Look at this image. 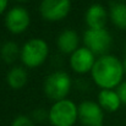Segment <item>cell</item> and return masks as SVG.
<instances>
[{
	"instance_id": "cell-1",
	"label": "cell",
	"mask_w": 126,
	"mask_h": 126,
	"mask_svg": "<svg viewBox=\"0 0 126 126\" xmlns=\"http://www.w3.org/2000/svg\"><path fill=\"white\" fill-rule=\"evenodd\" d=\"M125 69L124 64L114 55L99 56L92 69V77L95 84L103 89H113L121 83Z\"/></svg>"
},
{
	"instance_id": "cell-2",
	"label": "cell",
	"mask_w": 126,
	"mask_h": 126,
	"mask_svg": "<svg viewBox=\"0 0 126 126\" xmlns=\"http://www.w3.org/2000/svg\"><path fill=\"white\" fill-rule=\"evenodd\" d=\"M79 119V107L69 100L55 102L49 110V121L53 126H72Z\"/></svg>"
},
{
	"instance_id": "cell-3",
	"label": "cell",
	"mask_w": 126,
	"mask_h": 126,
	"mask_svg": "<svg viewBox=\"0 0 126 126\" xmlns=\"http://www.w3.org/2000/svg\"><path fill=\"white\" fill-rule=\"evenodd\" d=\"M48 44L44 39L33 38L23 44L21 49V60L27 67H37L42 65L48 56Z\"/></svg>"
},
{
	"instance_id": "cell-4",
	"label": "cell",
	"mask_w": 126,
	"mask_h": 126,
	"mask_svg": "<svg viewBox=\"0 0 126 126\" xmlns=\"http://www.w3.org/2000/svg\"><path fill=\"white\" fill-rule=\"evenodd\" d=\"M71 88V79L66 72L56 71L50 74L44 82V92L51 100H64Z\"/></svg>"
},
{
	"instance_id": "cell-5",
	"label": "cell",
	"mask_w": 126,
	"mask_h": 126,
	"mask_svg": "<svg viewBox=\"0 0 126 126\" xmlns=\"http://www.w3.org/2000/svg\"><path fill=\"white\" fill-rule=\"evenodd\" d=\"M83 42L86 48H88L94 55H105L111 45V36L105 28L92 30L88 28L83 34Z\"/></svg>"
},
{
	"instance_id": "cell-6",
	"label": "cell",
	"mask_w": 126,
	"mask_h": 126,
	"mask_svg": "<svg viewBox=\"0 0 126 126\" xmlns=\"http://www.w3.org/2000/svg\"><path fill=\"white\" fill-rule=\"evenodd\" d=\"M79 120L83 126H103V108L95 102H82L79 105Z\"/></svg>"
},
{
	"instance_id": "cell-7",
	"label": "cell",
	"mask_w": 126,
	"mask_h": 126,
	"mask_svg": "<svg viewBox=\"0 0 126 126\" xmlns=\"http://www.w3.org/2000/svg\"><path fill=\"white\" fill-rule=\"evenodd\" d=\"M70 9V0H42L39 11L48 21H60L67 16Z\"/></svg>"
},
{
	"instance_id": "cell-8",
	"label": "cell",
	"mask_w": 126,
	"mask_h": 126,
	"mask_svg": "<svg viewBox=\"0 0 126 126\" xmlns=\"http://www.w3.org/2000/svg\"><path fill=\"white\" fill-rule=\"evenodd\" d=\"M30 14L22 6H15L10 9L5 17V25L7 30L14 34L22 33L30 26Z\"/></svg>"
},
{
	"instance_id": "cell-9",
	"label": "cell",
	"mask_w": 126,
	"mask_h": 126,
	"mask_svg": "<svg viewBox=\"0 0 126 126\" xmlns=\"http://www.w3.org/2000/svg\"><path fill=\"white\" fill-rule=\"evenodd\" d=\"M95 63L94 54L88 48H79L75 53L71 54L70 58V66L77 74H87L92 71Z\"/></svg>"
},
{
	"instance_id": "cell-10",
	"label": "cell",
	"mask_w": 126,
	"mask_h": 126,
	"mask_svg": "<svg viewBox=\"0 0 126 126\" xmlns=\"http://www.w3.org/2000/svg\"><path fill=\"white\" fill-rule=\"evenodd\" d=\"M107 18H108L107 10L99 4H94V5L89 6L86 12L87 26H88V28H92V30L105 28Z\"/></svg>"
},
{
	"instance_id": "cell-11",
	"label": "cell",
	"mask_w": 126,
	"mask_h": 126,
	"mask_svg": "<svg viewBox=\"0 0 126 126\" xmlns=\"http://www.w3.org/2000/svg\"><path fill=\"white\" fill-rule=\"evenodd\" d=\"M79 34L74 30H65L58 37V48L65 54H72L79 48Z\"/></svg>"
},
{
	"instance_id": "cell-12",
	"label": "cell",
	"mask_w": 126,
	"mask_h": 126,
	"mask_svg": "<svg viewBox=\"0 0 126 126\" xmlns=\"http://www.w3.org/2000/svg\"><path fill=\"white\" fill-rule=\"evenodd\" d=\"M99 105L108 111H116L121 104L118 92L113 89H102L98 94Z\"/></svg>"
},
{
	"instance_id": "cell-13",
	"label": "cell",
	"mask_w": 126,
	"mask_h": 126,
	"mask_svg": "<svg viewBox=\"0 0 126 126\" xmlns=\"http://www.w3.org/2000/svg\"><path fill=\"white\" fill-rule=\"evenodd\" d=\"M7 84L14 88V89H20L22 88L26 82H27V72L25 69L20 67V66H16V67H12L9 74H7Z\"/></svg>"
},
{
	"instance_id": "cell-14",
	"label": "cell",
	"mask_w": 126,
	"mask_h": 126,
	"mask_svg": "<svg viewBox=\"0 0 126 126\" xmlns=\"http://www.w3.org/2000/svg\"><path fill=\"white\" fill-rule=\"evenodd\" d=\"M110 18L113 21V23L121 28V30H126V5L118 2L114 4L110 9Z\"/></svg>"
},
{
	"instance_id": "cell-15",
	"label": "cell",
	"mask_w": 126,
	"mask_h": 126,
	"mask_svg": "<svg viewBox=\"0 0 126 126\" xmlns=\"http://www.w3.org/2000/svg\"><path fill=\"white\" fill-rule=\"evenodd\" d=\"M18 53L21 54V51L18 50L17 44L14 43V42H11V41L4 43L2 47H1V49H0L1 58H2V60H4L5 63H7V64L15 61L16 58L18 56Z\"/></svg>"
},
{
	"instance_id": "cell-16",
	"label": "cell",
	"mask_w": 126,
	"mask_h": 126,
	"mask_svg": "<svg viewBox=\"0 0 126 126\" xmlns=\"http://www.w3.org/2000/svg\"><path fill=\"white\" fill-rule=\"evenodd\" d=\"M11 126H34V123L30 116L18 115L17 118H15V120L12 121Z\"/></svg>"
},
{
	"instance_id": "cell-17",
	"label": "cell",
	"mask_w": 126,
	"mask_h": 126,
	"mask_svg": "<svg viewBox=\"0 0 126 126\" xmlns=\"http://www.w3.org/2000/svg\"><path fill=\"white\" fill-rule=\"evenodd\" d=\"M32 118L36 120V121H44L47 118L49 119V111L47 113L44 109H36L32 114Z\"/></svg>"
},
{
	"instance_id": "cell-18",
	"label": "cell",
	"mask_w": 126,
	"mask_h": 126,
	"mask_svg": "<svg viewBox=\"0 0 126 126\" xmlns=\"http://www.w3.org/2000/svg\"><path fill=\"white\" fill-rule=\"evenodd\" d=\"M119 97H120V100L121 103L126 104V81L125 82H121V83L118 86V89H116Z\"/></svg>"
},
{
	"instance_id": "cell-19",
	"label": "cell",
	"mask_w": 126,
	"mask_h": 126,
	"mask_svg": "<svg viewBox=\"0 0 126 126\" xmlns=\"http://www.w3.org/2000/svg\"><path fill=\"white\" fill-rule=\"evenodd\" d=\"M6 6H7V0H0V15L5 11Z\"/></svg>"
},
{
	"instance_id": "cell-20",
	"label": "cell",
	"mask_w": 126,
	"mask_h": 126,
	"mask_svg": "<svg viewBox=\"0 0 126 126\" xmlns=\"http://www.w3.org/2000/svg\"><path fill=\"white\" fill-rule=\"evenodd\" d=\"M124 69H125V71H126V58H125V61H124Z\"/></svg>"
},
{
	"instance_id": "cell-21",
	"label": "cell",
	"mask_w": 126,
	"mask_h": 126,
	"mask_svg": "<svg viewBox=\"0 0 126 126\" xmlns=\"http://www.w3.org/2000/svg\"><path fill=\"white\" fill-rule=\"evenodd\" d=\"M17 1H26V0H17Z\"/></svg>"
}]
</instances>
